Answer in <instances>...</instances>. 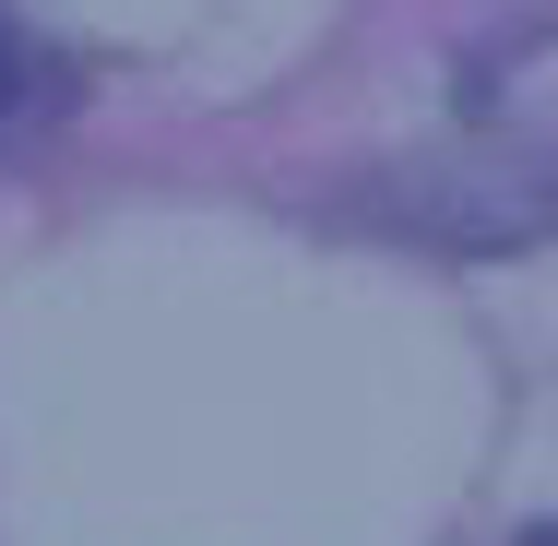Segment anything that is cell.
<instances>
[{"instance_id": "6da1fadb", "label": "cell", "mask_w": 558, "mask_h": 546, "mask_svg": "<svg viewBox=\"0 0 558 546\" xmlns=\"http://www.w3.org/2000/svg\"><path fill=\"white\" fill-rule=\"evenodd\" d=\"M368 226L451 250V262H487V250H535L558 226V167L535 155H416V167H380Z\"/></svg>"}, {"instance_id": "7a4b0ae2", "label": "cell", "mask_w": 558, "mask_h": 546, "mask_svg": "<svg viewBox=\"0 0 558 546\" xmlns=\"http://www.w3.org/2000/svg\"><path fill=\"white\" fill-rule=\"evenodd\" d=\"M24 96H36V84H24V36H12V24H0V131H12V119H24Z\"/></svg>"}, {"instance_id": "3957f363", "label": "cell", "mask_w": 558, "mask_h": 546, "mask_svg": "<svg viewBox=\"0 0 558 546\" xmlns=\"http://www.w3.org/2000/svg\"><path fill=\"white\" fill-rule=\"evenodd\" d=\"M523 546H558V523H535V535H523Z\"/></svg>"}]
</instances>
